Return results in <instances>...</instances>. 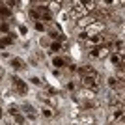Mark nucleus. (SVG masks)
<instances>
[{
    "label": "nucleus",
    "instance_id": "f03ea898",
    "mask_svg": "<svg viewBox=\"0 0 125 125\" xmlns=\"http://www.w3.org/2000/svg\"><path fill=\"white\" fill-rule=\"evenodd\" d=\"M39 45L45 51H49L51 54H54V56H60V54L69 51V39L65 36H62L60 39H51L47 36H41L39 37Z\"/></svg>",
    "mask_w": 125,
    "mask_h": 125
},
{
    "label": "nucleus",
    "instance_id": "423d86ee",
    "mask_svg": "<svg viewBox=\"0 0 125 125\" xmlns=\"http://www.w3.org/2000/svg\"><path fill=\"white\" fill-rule=\"evenodd\" d=\"M10 86H11V90H13V94H17V95H26L28 94V84H26L21 77H17V75H11Z\"/></svg>",
    "mask_w": 125,
    "mask_h": 125
},
{
    "label": "nucleus",
    "instance_id": "6e6552de",
    "mask_svg": "<svg viewBox=\"0 0 125 125\" xmlns=\"http://www.w3.org/2000/svg\"><path fill=\"white\" fill-rule=\"evenodd\" d=\"M51 63H52V67L56 69V71H60V69H67V67H71V65H73L71 58L65 56V54H60V56H52Z\"/></svg>",
    "mask_w": 125,
    "mask_h": 125
},
{
    "label": "nucleus",
    "instance_id": "4468645a",
    "mask_svg": "<svg viewBox=\"0 0 125 125\" xmlns=\"http://www.w3.org/2000/svg\"><path fill=\"white\" fill-rule=\"evenodd\" d=\"M110 62H112V65H114L116 69H120V67H123V56H120V54H110Z\"/></svg>",
    "mask_w": 125,
    "mask_h": 125
},
{
    "label": "nucleus",
    "instance_id": "1a4fd4ad",
    "mask_svg": "<svg viewBox=\"0 0 125 125\" xmlns=\"http://www.w3.org/2000/svg\"><path fill=\"white\" fill-rule=\"evenodd\" d=\"M8 116L13 120V123H17V125H26V118L22 116L21 108H19V106H15V104H10V106H8Z\"/></svg>",
    "mask_w": 125,
    "mask_h": 125
},
{
    "label": "nucleus",
    "instance_id": "2eb2a0df",
    "mask_svg": "<svg viewBox=\"0 0 125 125\" xmlns=\"http://www.w3.org/2000/svg\"><path fill=\"white\" fill-rule=\"evenodd\" d=\"M114 54H120V56H123V39H116L114 41Z\"/></svg>",
    "mask_w": 125,
    "mask_h": 125
},
{
    "label": "nucleus",
    "instance_id": "dca6fc26",
    "mask_svg": "<svg viewBox=\"0 0 125 125\" xmlns=\"http://www.w3.org/2000/svg\"><path fill=\"white\" fill-rule=\"evenodd\" d=\"M30 82H32V84H36L37 88H41V86L45 88V86H47V84H45V80H41L39 77H30Z\"/></svg>",
    "mask_w": 125,
    "mask_h": 125
},
{
    "label": "nucleus",
    "instance_id": "f8f14e48",
    "mask_svg": "<svg viewBox=\"0 0 125 125\" xmlns=\"http://www.w3.org/2000/svg\"><path fill=\"white\" fill-rule=\"evenodd\" d=\"M11 21H13V11L4 2H0V22H11Z\"/></svg>",
    "mask_w": 125,
    "mask_h": 125
},
{
    "label": "nucleus",
    "instance_id": "20e7f679",
    "mask_svg": "<svg viewBox=\"0 0 125 125\" xmlns=\"http://www.w3.org/2000/svg\"><path fill=\"white\" fill-rule=\"evenodd\" d=\"M110 41H112V36H108V34H97V36H92V37H86L82 43L84 49H94V47H101V45H110Z\"/></svg>",
    "mask_w": 125,
    "mask_h": 125
},
{
    "label": "nucleus",
    "instance_id": "9b49d317",
    "mask_svg": "<svg viewBox=\"0 0 125 125\" xmlns=\"http://www.w3.org/2000/svg\"><path fill=\"white\" fill-rule=\"evenodd\" d=\"M39 114H41L43 118H45V120H54V118H58V116H60V112H58V108H54V106H51V104L41 103Z\"/></svg>",
    "mask_w": 125,
    "mask_h": 125
},
{
    "label": "nucleus",
    "instance_id": "7ed1b4c3",
    "mask_svg": "<svg viewBox=\"0 0 125 125\" xmlns=\"http://www.w3.org/2000/svg\"><path fill=\"white\" fill-rule=\"evenodd\" d=\"M28 17L34 22H52V11L47 4L43 2H30L28 8Z\"/></svg>",
    "mask_w": 125,
    "mask_h": 125
},
{
    "label": "nucleus",
    "instance_id": "9d476101",
    "mask_svg": "<svg viewBox=\"0 0 125 125\" xmlns=\"http://www.w3.org/2000/svg\"><path fill=\"white\" fill-rule=\"evenodd\" d=\"M19 108H21L22 116H24L26 120H37V118H39V112H37V110L34 108V104H30V103H22Z\"/></svg>",
    "mask_w": 125,
    "mask_h": 125
},
{
    "label": "nucleus",
    "instance_id": "ddd939ff",
    "mask_svg": "<svg viewBox=\"0 0 125 125\" xmlns=\"http://www.w3.org/2000/svg\"><path fill=\"white\" fill-rule=\"evenodd\" d=\"M10 65L15 69V71H26V69H28V63L19 56H11L10 58Z\"/></svg>",
    "mask_w": 125,
    "mask_h": 125
},
{
    "label": "nucleus",
    "instance_id": "f257e3e1",
    "mask_svg": "<svg viewBox=\"0 0 125 125\" xmlns=\"http://www.w3.org/2000/svg\"><path fill=\"white\" fill-rule=\"evenodd\" d=\"M77 75H78V80L82 84V88L97 94V90L103 84V77H101V73L97 69L92 67V65H82V67H77Z\"/></svg>",
    "mask_w": 125,
    "mask_h": 125
},
{
    "label": "nucleus",
    "instance_id": "0eeeda50",
    "mask_svg": "<svg viewBox=\"0 0 125 125\" xmlns=\"http://www.w3.org/2000/svg\"><path fill=\"white\" fill-rule=\"evenodd\" d=\"M88 56L94 60H104L110 56V45H101V47H94L88 51Z\"/></svg>",
    "mask_w": 125,
    "mask_h": 125
},
{
    "label": "nucleus",
    "instance_id": "39448f33",
    "mask_svg": "<svg viewBox=\"0 0 125 125\" xmlns=\"http://www.w3.org/2000/svg\"><path fill=\"white\" fill-rule=\"evenodd\" d=\"M71 120L77 125H95V118L92 116V112H84L80 106L75 110V114L71 116Z\"/></svg>",
    "mask_w": 125,
    "mask_h": 125
}]
</instances>
